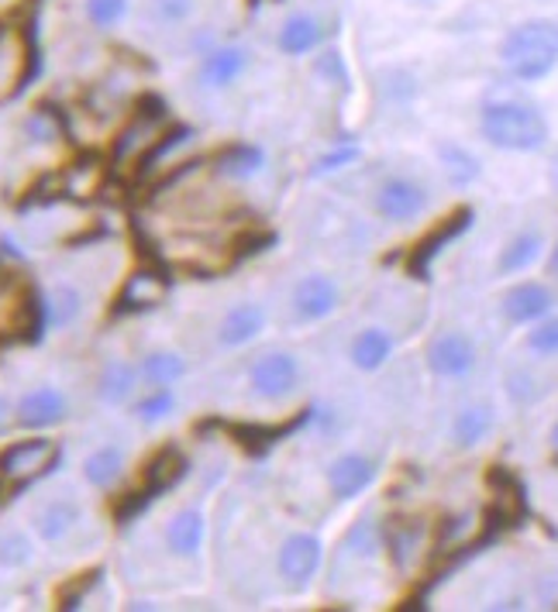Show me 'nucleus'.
Listing matches in <instances>:
<instances>
[{
    "label": "nucleus",
    "instance_id": "f257e3e1",
    "mask_svg": "<svg viewBox=\"0 0 558 612\" xmlns=\"http://www.w3.org/2000/svg\"><path fill=\"white\" fill-rule=\"evenodd\" d=\"M483 138L504 152H538L548 142V121L545 114L517 101V96H500V101H489L479 114Z\"/></svg>",
    "mask_w": 558,
    "mask_h": 612
},
{
    "label": "nucleus",
    "instance_id": "f03ea898",
    "mask_svg": "<svg viewBox=\"0 0 558 612\" xmlns=\"http://www.w3.org/2000/svg\"><path fill=\"white\" fill-rule=\"evenodd\" d=\"M500 59L514 80L535 83L558 66V21L535 18L517 24L500 45Z\"/></svg>",
    "mask_w": 558,
    "mask_h": 612
},
{
    "label": "nucleus",
    "instance_id": "7ed1b4c3",
    "mask_svg": "<svg viewBox=\"0 0 558 612\" xmlns=\"http://www.w3.org/2000/svg\"><path fill=\"white\" fill-rule=\"evenodd\" d=\"M169 127V114L163 107V101L155 96H145V101L135 107V114L128 117V124L121 127V135L114 138V152L111 163L114 169H142V163L148 158V152L155 148V142L163 138V132Z\"/></svg>",
    "mask_w": 558,
    "mask_h": 612
},
{
    "label": "nucleus",
    "instance_id": "20e7f679",
    "mask_svg": "<svg viewBox=\"0 0 558 612\" xmlns=\"http://www.w3.org/2000/svg\"><path fill=\"white\" fill-rule=\"evenodd\" d=\"M59 461V444L49 437H24L0 450V481L11 486H28V481L42 478Z\"/></svg>",
    "mask_w": 558,
    "mask_h": 612
},
{
    "label": "nucleus",
    "instance_id": "39448f33",
    "mask_svg": "<svg viewBox=\"0 0 558 612\" xmlns=\"http://www.w3.org/2000/svg\"><path fill=\"white\" fill-rule=\"evenodd\" d=\"M31 73V39L21 24H0V104L21 93Z\"/></svg>",
    "mask_w": 558,
    "mask_h": 612
},
{
    "label": "nucleus",
    "instance_id": "423d86ee",
    "mask_svg": "<svg viewBox=\"0 0 558 612\" xmlns=\"http://www.w3.org/2000/svg\"><path fill=\"white\" fill-rule=\"evenodd\" d=\"M473 207H458V210H452L445 220H438L434 228L411 248V259H407V269H411V276L414 279H427V272H431V262L438 259L442 255V248L448 245V241H455L458 235H465L473 228Z\"/></svg>",
    "mask_w": 558,
    "mask_h": 612
},
{
    "label": "nucleus",
    "instance_id": "0eeeda50",
    "mask_svg": "<svg viewBox=\"0 0 558 612\" xmlns=\"http://www.w3.org/2000/svg\"><path fill=\"white\" fill-rule=\"evenodd\" d=\"M248 382H252V393L262 400H283L297 390L300 382V365L293 354L287 351H272L248 369Z\"/></svg>",
    "mask_w": 558,
    "mask_h": 612
},
{
    "label": "nucleus",
    "instance_id": "6e6552de",
    "mask_svg": "<svg viewBox=\"0 0 558 612\" xmlns=\"http://www.w3.org/2000/svg\"><path fill=\"white\" fill-rule=\"evenodd\" d=\"M66 409H70L66 396H62L55 385H39V390H31L18 400L14 421L24 431H49L66 421Z\"/></svg>",
    "mask_w": 558,
    "mask_h": 612
},
{
    "label": "nucleus",
    "instance_id": "1a4fd4ad",
    "mask_svg": "<svg viewBox=\"0 0 558 612\" xmlns=\"http://www.w3.org/2000/svg\"><path fill=\"white\" fill-rule=\"evenodd\" d=\"M427 365H431L434 375H442V378L469 375L473 365H476V344L458 331H445L427 344Z\"/></svg>",
    "mask_w": 558,
    "mask_h": 612
},
{
    "label": "nucleus",
    "instance_id": "9d476101",
    "mask_svg": "<svg viewBox=\"0 0 558 612\" xmlns=\"http://www.w3.org/2000/svg\"><path fill=\"white\" fill-rule=\"evenodd\" d=\"M489 489H493V509H489V517L496 523H504V527H517L524 517H527V489H524V481L504 468V465H493L489 475Z\"/></svg>",
    "mask_w": 558,
    "mask_h": 612
},
{
    "label": "nucleus",
    "instance_id": "9b49d317",
    "mask_svg": "<svg viewBox=\"0 0 558 612\" xmlns=\"http://www.w3.org/2000/svg\"><path fill=\"white\" fill-rule=\"evenodd\" d=\"M324 558V547L314 533H293L279 547V574L287 578L290 585H303L318 574Z\"/></svg>",
    "mask_w": 558,
    "mask_h": 612
},
{
    "label": "nucleus",
    "instance_id": "f8f14e48",
    "mask_svg": "<svg viewBox=\"0 0 558 612\" xmlns=\"http://www.w3.org/2000/svg\"><path fill=\"white\" fill-rule=\"evenodd\" d=\"M427 207V193L411 179H386L376 193V210L386 220H414Z\"/></svg>",
    "mask_w": 558,
    "mask_h": 612
},
{
    "label": "nucleus",
    "instance_id": "ddd939ff",
    "mask_svg": "<svg viewBox=\"0 0 558 612\" xmlns=\"http://www.w3.org/2000/svg\"><path fill=\"white\" fill-rule=\"evenodd\" d=\"M338 307V286L334 279L314 272V276H303L293 289V310L300 320H324L328 313H334Z\"/></svg>",
    "mask_w": 558,
    "mask_h": 612
},
{
    "label": "nucleus",
    "instance_id": "4468645a",
    "mask_svg": "<svg viewBox=\"0 0 558 612\" xmlns=\"http://www.w3.org/2000/svg\"><path fill=\"white\" fill-rule=\"evenodd\" d=\"M166 276L155 272V269H138L128 276V282L121 286V297H117V310H128V313H142V310H152L159 307L163 297H166Z\"/></svg>",
    "mask_w": 558,
    "mask_h": 612
},
{
    "label": "nucleus",
    "instance_id": "2eb2a0df",
    "mask_svg": "<svg viewBox=\"0 0 558 612\" xmlns=\"http://www.w3.org/2000/svg\"><path fill=\"white\" fill-rule=\"evenodd\" d=\"M372 478H376V468H372L365 455H341L328 468V486L338 499H355L372 486Z\"/></svg>",
    "mask_w": 558,
    "mask_h": 612
},
{
    "label": "nucleus",
    "instance_id": "dca6fc26",
    "mask_svg": "<svg viewBox=\"0 0 558 612\" xmlns=\"http://www.w3.org/2000/svg\"><path fill=\"white\" fill-rule=\"evenodd\" d=\"M551 303L555 300L548 293V286L520 282L504 297V317L510 320V324H535V320H541L551 310Z\"/></svg>",
    "mask_w": 558,
    "mask_h": 612
},
{
    "label": "nucleus",
    "instance_id": "f3484780",
    "mask_svg": "<svg viewBox=\"0 0 558 612\" xmlns=\"http://www.w3.org/2000/svg\"><path fill=\"white\" fill-rule=\"evenodd\" d=\"M266 328V310L259 303H235L221 328H217V341H221L225 348H241L248 341H256Z\"/></svg>",
    "mask_w": 558,
    "mask_h": 612
},
{
    "label": "nucleus",
    "instance_id": "a211bd4d",
    "mask_svg": "<svg viewBox=\"0 0 558 612\" xmlns=\"http://www.w3.org/2000/svg\"><path fill=\"white\" fill-rule=\"evenodd\" d=\"M138 382H142L138 378V365L124 362V359H111L101 369V375H97V400L104 406H124L135 396Z\"/></svg>",
    "mask_w": 558,
    "mask_h": 612
},
{
    "label": "nucleus",
    "instance_id": "6ab92c4d",
    "mask_svg": "<svg viewBox=\"0 0 558 612\" xmlns=\"http://www.w3.org/2000/svg\"><path fill=\"white\" fill-rule=\"evenodd\" d=\"M248 66V52L238 49V45H221V49H210L200 62V83L204 86H231Z\"/></svg>",
    "mask_w": 558,
    "mask_h": 612
},
{
    "label": "nucleus",
    "instance_id": "aec40b11",
    "mask_svg": "<svg viewBox=\"0 0 558 612\" xmlns=\"http://www.w3.org/2000/svg\"><path fill=\"white\" fill-rule=\"evenodd\" d=\"M204 533H207L204 512L200 509H179L166 527V547L176 558H194L204 547Z\"/></svg>",
    "mask_w": 558,
    "mask_h": 612
},
{
    "label": "nucleus",
    "instance_id": "412c9836",
    "mask_svg": "<svg viewBox=\"0 0 558 612\" xmlns=\"http://www.w3.org/2000/svg\"><path fill=\"white\" fill-rule=\"evenodd\" d=\"M31 523H35L39 540L59 543V540H66L73 533V527L80 523V506L73 499H52L35 512V520Z\"/></svg>",
    "mask_w": 558,
    "mask_h": 612
},
{
    "label": "nucleus",
    "instance_id": "4be33fe9",
    "mask_svg": "<svg viewBox=\"0 0 558 612\" xmlns=\"http://www.w3.org/2000/svg\"><path fill=\"white\" fill-rule=\"evenodd\" d=\"M186 471H190V461H186L183 450H176V447L159 450V455H155L145 468V492L159 496V492L176 489L179 481L186 478Z\"/></svg>",
    "mask_w": 558,
    "mask_h": 612
},
{
    "label": "nucleus",
    "instance_id": "5701e85b",
    "mask_svg": "<svg viewBox=\"0 0 558 612\" xmlns=\"http://www.w3.org/2000/svg\"><path fill=\"white\" fill-rule=\"evenodd\" d=\"M262 166H266V152L256 145H245V142H235L214 155V169L231 179H252L262 173Z\"/></svg>",
    "mask_w": 558,
    "mask_h": 612
},
{
    "label": "nucleus",
    "instance_id": "b1692460",
    "mask_svg": "<svg viewBox=\"0 0 558 612\" xmlns=\"http://www.w3.org/2000/svg\"><path fill=\"white\" fill-rule=\"evenodd\" d=\"M101 186H104V163L93 155L76 158L66 173H59V189L76 200H86L93 193H101Z\"/></svg>",
    "mask_w": 558,
    "mask_h": 612
},
{
    "label": "nucleus",
    "instance_id": "393cba45",
    "mask_svg": "<svg viewBox=\"0 0 558 612\" xmlns=\"http://www.w3.org/2000/svg\"><path fill=\"white\" fill-rule=\"evenodd\" d=\"M124 475V450L114 444H104L97 450H90L83 461V478L93 489H114Z\"/></svg>",
    "mask_w": 558,
    "mask_h": 612
},
{
    "label": "nucleus",
    "instance_id": "a878e982",
    "mask_svg": "<svg viewBox=\"0 0 558 612\" xmlns=\"http://www.w3.org/2000/svg\"><path fill=\"white\" fill-rule=\"evenodd\" d=\"M183 375H186V362L176 351H148L138 365V378L148 390H169V385L179 382Z\"/></svg>",
    "mask_w": 558,
    "mask_h": 612
},
{
    "label": "nucleus",
    "instance_id": "bb28decb",
    "mask_svg": "<svg viewBox=\"0 0 558 612\" xmlns=\"http://www.w3.org/2000/svg\"><path fill=\"white\" fill-rule=\"evenodd\" d=\"M321 45V21L310 14H293L279 28V49L287 55H307Z\"/></svg>",
    "mask_w": 558,
    "mask_h": 612
},
{
    "label": "nucleus",
    "instance_id": "cd10ccee",
    "mask_svg": "<svg viewBox=\"0 0 558 612\" xmlns=\"http://www.w3.org/2000/svg\"><path fill=\"white\" fill-rule=\"evenodd\" d=\"M42 310H45V324L49 328H70L80 320L83 313V293L70 282H59L52 293L42 300Z\"/></svg>",
    "mask_w": 558,
    "mask_h": 612
},
{
    "label": "nucleus",
    "instance_id": "c85d7f7f",
    "mask_svg": "<svg viewBox=\"0 0 558 612\" xmlns=\"http://www.w3.org/2000/svg\"><path fill=\"white\" fill-rule=\"evenodd\" d=\"M390 351H393L390 334L380 331V328H369V331H362V334L352 341V365L362 369V372H376V369L386 365Z\"/></svg>",
    "mask_w": 558,
    "mask_h": 612
},
{
    "label": "nucleus",
    "instance_id": "c756f323",
    "mask_svg": "<svg viewBox=\"0 0 558 612\" xmlns=\"http://www.w3.org/2000/svg\"><path fill=\"white\" fill-rule=\"evenodd\" d=\"M21 132L28 142H39V145H49V142H59L62 135H66V117H62L55 107L49 104H39L35 111H28Z\"/></svg>",
    "mask_w": 558,
    "mask_h": 612
},
{
    "label": "nucleus",
    "instance_id": "7c9ffc66",
    "mask_svg": "<svg viewBox=\"0 0 558 612\" xmlns=\"http://www.w3.org/2000/svg\"><path fill=\"white\" fill-rule=\"evenodd\" d=\"M489 431H493V409H489V406H469V409H462V413L455 416V427H452L455 444H462V447L479 444Z\"/></svg>",
    "mask_w": 558,
    "mask_h": 612
},
{
    "label": "nucleus",
    "instance_id": "2f4dec72",
    "mask_svg": "<svg viewBox=\"0 0 558 612\" xmlns=\"http://www.w3.org/2000/svg\"><path fill=\"white\" fill-rule=\"evenodd\" d=\"M538 255H541V235L524 231V235H517V238L504 248V255H500V272H504V276L524 272L527 266H535Z\"/></svg>",
    "mask_w": 558,
    "mask_h": 612
},
{
    "label": "nucleus",
    "instance_id": "473e14b6",
    "mask_svg": "<svg viewBox=\"0 0 558 612\" xmlns=\"http://www.w3.org/2000/svg\"><path fill=\"white\" fill-rule=\"evenodd\" d=\"M383 540H386V547H390V554H393L396 568H403V564L411 561L414 547H417V540H421V527H417V520H390L386 530H383Z\"/></svg>",
    "mask_w": 558,
    "mask_h": 612
},
{
    "label": "nucleus",
    "instance_id": "72a5a7b5",
    "mask_svg": "<svg viewBox=\"0 0 558 612\" xmlns=\"http://www.w3.org/2000/svg\"><path fill=\"white\" fill-rule=\"evenodd\" d=\"M438 155H442V166H445V173H448V179H452L455 186H469L473 179H479V163H476V155H469L465 148H458V145H442Z\"/></svg>",
    "mask_w": 558,
    "mask_h": 612
},
{
    "label": "nucleus",
    "instance_id": "f704fd0d",
    "mask_svg": "<svg viewBox=\"0 0 558 612\" xmlns=\"http://www.w3.org/2000/svg\"><path fill=\"white\" fill-rule=\"evenodd\" d=\"M83 14L90 28L111 31L124 21V14H128V0H83Z\"/></svg>",
    "mask_w": 558,
    "mask_h": 612
},
{
    "label": "nucleus",
    "instance_id": "c9c22d12",
    "mask_svg": "<svg viewBox=\"0 0 558 612\" xmlns=\"http://www.w3.org/2000/svg\"><path fill=\"white\" fill-rule=\"evenodd\" d=\"M31 554H35V547H31V537L21 533V530H8L0 533V568H24L31 561Z\"/></svg>",
    "mask_w": 558,
    "mask_h": 612
},
{
    "label": "nucleus",
    "instance_id": "e433bc0d",
    "mask_svg": "<svg viewBox=\"0 0 558 612\" xmlns=\"http://www.w3.org/2000/svg\"><path fill=\"white\" fill-rule=\"evenodd\" d=\"M176 409V396L169 390H152L135 403V421L142 424H159Z\"/></svg>",
    "mask_w": 558,
    "mask_h": 612
},
{
    "label": "nucleus",
    "instance_id": "4c0bfd02",
    "mask_svg": "<svg viewBox=\"0 0 558 612\" xmlns=\"http://www.w3.org/2000/svg\"><path fill=\"white\" fill-rule=\"evenodd\" d=\"M527 348L535 354H558V317L541 320V324L527 334Z\"/></svg>",
    "mask_w": 558,
    "mask_h": 612
},
{
    "label": "nucleus",
    "instance_id": "58836bf2",
    "mask_svg": "<svg viewBox=\"0 0 558 612\" xmlns=\"http://www.w3.org/2000/svg\"><path fill=\"white\" fill-rule=\"evenodd\" d=\"M197 0H152V14L159 18L163 24H179L194 14Z\"/></svg>",
    "mask_w": 558,
    "mask_h": 612
},
{
    "label": "nucleus",
    "instance_id": "ea45409f",
    "mask_svg": "<svg viewBox=\"0 0 558 612\" xmlns=\"http://www.w3.org/2000/svg\"><path fill=\"white\" fill-rule=\"evenodd\" d=\"M359 158V148H352V145H345V148H334V152H328V155H321L318 163H314V176H328V173H338V169H345L349 163H355Z\"/></svg>",
    "mask_w": 558,
    "mask_h": 612
},
{
    "label": "nucleus",
    "instance_id": "a19ab883",
    "mask_svg": "<svg viewBox=\"0 0 558 612\" xmlns=\"http://www.w3.org/2000/svg\"><path fill=\"white\" fill-rule=\"evenodd\" d=\"M345 543H349V547H359V554H372V551H376V530H372L369 520H359V523L352 527V533H349Z\"/></svg>",
    "mask_w": 558,
    "mask_h": 612
},
{
    "label": "nucleus",
    "instance_id": "79ce46f5",
    "mask_svg": "<svg viewBox=\"0 0 558 612\" xmlns=\"http://www.w3.org/2000/svg\"><path fill=\"white\" fill-rule=\"evenodd\" d=\"M11 416H14V406H11V400H8V396H0V431L8 427Z\"/></svg>",
    "mask_w": 558,
    "mask_h": 612
},
{
    "label": "nucleus",
    "instance_id": "37998d69",
    "mask_svg": "<svg viewBox=\"0 0 558 612\" xmlns=\"http://www.w3.org/2000/svg\"><path fill=\"white\" fill-rule=\"evenodd\" d=\"M548 272H551V276L558 279V245L551 248V259H548Z\"/></svg>",
    "mask_w": 558,
    "mask_h": 612
},
{
    "label": "nucleus",
    "instance_id": "c03bdc74",
    "mask_svg": "<svg viewBox=\"0 0 558 612\" xmlns=\"http://www.w3.org/2000/svg\"><path fill=\"white\" fill-rule=\"evenodd\" d=\"M551 183L558 186V158H555V163H551Z\"/></svg>",
    "mask_w": 558,
    "mask_h": 612
},
{
    "label": "nucleus",
    "instance_id": "a18cd8bd",
    "mask_svg": "<svg viewBox=\"0 0 558 612\" xmlns=\"http://www.w3.org/2000/svg\"><path fill=\"white\" fill-rule=\"evenodd\" d=\"M551 447H555V450H558V424H555V427H551Z\"/></svg>",
    "mask_w": 558,
    "mask_h": 612
}]
</instances>
